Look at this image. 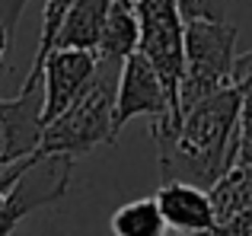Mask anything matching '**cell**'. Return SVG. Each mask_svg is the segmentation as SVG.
Segmentation results:
<instances>
[{"label":"cell","mask_w":252,"mask_h":236,"mask_svg":"<svg viewBox=\"0 0 252 236\" xmlns=\"http://www.w3.org/2000/svg\"><path fill=\"white\" fill-rule=\"evenodd\" d=\"M240 115L243 93L236 83L191 106L166 137L154 141L163 182H191L211 192L240 156Z\"/></svg>","instance_id":"cell-1"},{"label":"cell","mask_w":252,"mask_h":236,"mask_svg":"<svg viewBox=\"0 0 252 236\" xmlns=\"http://www.w3.org/2000/svg\"><path fill=\"white\" fill-rule=\"evenodd\" d=\"M118 74L122 64L99 58L96 74L86 89L64 109L55 121L45 124L38 153L42 156H86L99 144H115V96H118Z\"/></svg>","instance_id":"cell-2"},{"label":"cell","mask_w":252,"mask_h":236,"mask_svg":"<svg viewBox=\"0 0 252 236\" xmlns=\"http://www.w3.org/2000/svg\"><path fill=\"white\" fill-rule=\"evenodd\" d=\"M236 38H240V29L230 19H189L185 23V70L179 83L182 115L201 99L233 87Z\"/></svg>","instance_id":"cell-3"},{"label":"cell","mask_w":252,"mask_h":236,"mask_svg":"<svg viewBox=\"0 0 252 236\" xmlns=\"http://www.w3.org/2000/svg\"><path fill=\"white\" fill-rule=\"evenodd\" d=\"M137 23H141V42L137 51L154 64L163 89L169 96V106L176 121L179 112V83L185 70V16L176 0H134Z\"/></svg>","instance_id":"cell-4"},{"label":"cell","mask_w":252,"mask_h":236,"mask_svg":"<svg viewBox=\"0 0 252 236\" xmlns=\"http://www.w3.org/2000/svg\"><path fill=\"white\" fill-rule=\"evenodd\" d=\"M144 115L150 121V137L160 141L176 128V115H172L169 96L163 89L160 77H157L154 64L134 51L128 61L122 64L118 74V96H115V131H122L131 118Z\"/></svg>","instance_id":"cell-5"},{"label":"cell","mask_w":252,"mask_h":236,"mask_svg":"<svg viewBox=\"0 0 252 236\" xmlns=\"http://www.w3.org/2000/svg\"><path fill=\"white\" fill-rule=\"evenodd\" d=\"M45 83L42 70L29 67L23 89L13 99H0V166L32 156L42 144L45 131Z\"/></svg>","instance_id":"cell-6"},{"label":"cell","mask_w":252,"mask_h":236,"mask_svg":"<svg viewBox=\"0 0 252 236\" xmlns=\"http://www.w3.org/2000/svg\"><path fill=\"white\" fill-rule=\"evenodd\" d=\"M99 55L90 48H51L42 61H32V67L42 70L45 83V124L55 121L70 102L86 89V83L96 74Z\"/></svg>","instance_id":"cell-7"},{"label":"cell","mask_w":252,"mask_h":236,"mask_svg":"<svg viewBox=\"0 0 252 236\" xmlns=\"http://www.w3.org/2000/svg\"><path fill=\"white\" fill-rule=\"evenodd\" d=\"M157 205L166 217L169 230L182 236H214L217 233V211L208 188L191 182H163L157 188Z\"/></svg>","instance_id":"cell-8"},{"label":"cell","mask_w":252,"mask_h":236,"mask_svg":"<svg viewBox=\"0 0 252 236\" xmlns=\"http://www.w3.org/2000/svg\"><path fill=\"white\" fill-rule=\"evenodd\" d=\"M112 3L115 0H74V6L64 16V23L58 26L51 48H90V51H96Z\"/></svg>","instance_id":"cell-9"},{"label":"cell","mask_w":252,"mask_h":236,"mask_svg":"<svg viewBox=\"0 0 252 236\" xmlns=\"http://www.w3.org/2000/svg\"><path fill=\"white\" fill-rule=\"evenodd\" d=\"M137 42H141V23H137L134 0H115L109 6V16H105L96 55L105 58V61L125 64L137 51Z\"/></svg>","instance_id":"cell-10"},{"label":"cell","mask_w":252,"mask_h":236,"mask_svg":"<svg viewBox=\"0 0 252 236\" xmlns=\"http://www.w3.org/2000/svg\"><path fill=\"white\" fill-rule=\"evenodd\" d=\"M112 236H166L169 224L157 198H137L112 214Z\"/></svg>","instance_id":"cell-11"},{"label":"cell","mask_w":252,"mask_h":236,"mask_svg":"<svg viewBox=\"0 0 252 236\" xmlns=\"http://www.w3.org/2000/svg\"><path fill=\"white\" fill-rule=\"evenodd\" d=\"M233 83L243 93V115H240V156L236 160H252V48L236 55Z\"/></svg>","instance_id":"cell-12"},{"label":"cell","mask_w":252,"mask_h":236,"mask_svg":"<svg viewBox=\"0 0 252 236\" xmlns=\"http://www.w3.org/2000/svg\"><path fill=\"white\" fill-rule=\"evenodd\" d=\"M74 6V0H45V10H42V35H38V48L32 61H42L45 55L51 51V42H55V32L58 26L64 23L67 10Z\"/></svg>","instance_id":"cell-13"},{"label":"cell","mask_w":252,"mask_h":236,"mask_svg":"<svg viewBox=\"0 0 252 236\" xmlns=\"http://www.w3.org/2000/svg\"><path fill=\"white\" fill-rule=\"evenodd\" d=\"M185 23L189 19H227L230 0H176Z\"/></svg>","instance_id":"cell-14"},{"label":"cell","mask_w":252,"mask_h":236,"mask_svg":"<svg viewBox=\"0 0 252 236\" xmlns=\"http://www.w3.org/2000/svg\"><path fill=\"white\" fill-rule=\"evenodd\" d=\"M214 236H252V207H246L243 214H236V217L227 220L223 227H217Z\"/></svg>","instance_id":"cell-15"},{"label":"cell","mask_w":252,"mask_h":236,"mask_svg":"<svg viewBox=\"0 0 252 236\" xmlns=\"http://www.w3.org/2000/svg\"><path fill=\"white\" fill-rule=\"evenodd\" d=\"M26 3H29V0H0V19H3V26L10 32H16V23H19V16H23Z\"/></svg>","instance_id":"cell-16"},{"label":"cell","mask_w":252,"mask_h":236,"mask_svg":"<svg viewBox=\"0 0 252 236\" xmlns=\"http://www.w3.org/2000/svg\"><path fill=\"white\" fill-rule=\"evenodd\" d=\"M10 38H13V32L3 26V19H0V61H3V55H6V48H10Z\"/></svg>","instance_id":"cell-17"}]
</instances>
